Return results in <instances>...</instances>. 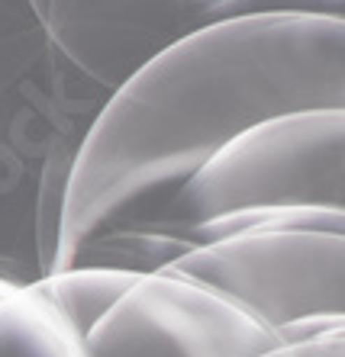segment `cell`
<instances>
[{
  "label": "cell",
  "mask_w": 345,
  "mask_h": 357,
  "mask_svg": "<svg viewBox=\"0 0 345 357\" xmlns=\"http://www.w3.org/2000/svg\"><path fill=\"white\" fill-rule=\"evenodd\" d=\"M345 109V20L203 26L107 97L78 145L52 274L103 235L152 232L219 149L265 119Z\"/></svg>",
  "instance_id": "cell-1"
},
{
  "label": "cell",
  "mask_w": 345,
  "mask_h": 357,
  "mask_svg": "<svg viewBox=\"0 0 345 357\" xmlns=\"http://www.w3.org/2000/svg\"><path fill=\"white\" fill-rule=\"evenodd\" d=\"M258 357H345V328L326 332L310 341H297V344H278Z\"/></svg>",
  "instance_id": "cell-9"
},
{
  "label": "cell",
  "mask_w": 345,
  "mask_h": 357,
  "mask_svg": "<svg viewBox=\"0 0 345 357\" xmlns=\"http://www.w3.org/2000/svg\"><path fill=\"white\" fill-rule=\"evenodd\" d=\"M36 277L26 271L23 264H13V261H3L0 258V299L7 296L10 290H17V287H26V283H33Z\"/></svg>",
  "instance_id": "cell-10"
},
{
  "label": "cell",
  "mask_w": 345,
  "mask_h": 357,
  "mask_svg": "<svg viewBox=\"0 0 345 357\" xmlns=\"http://www.w3.org/2000/svg\"><path fill=\"white\" fill-rule=\"evenodd\" d=\"M345 213V109H303L265 119L219 149L161 213L155 235L177 238L236 213Z\"/></svg>",
  "instance_id": "cell-3"
},
{
  "label": "cell",
  "mask_w": 345,
  "mask_h": 357,
  "mask_svg": "<svg viewBox=\"0 0 345 357\" xmlns=\"http://www.w3.org/2000/svg\"><path fill=\"white\" fill-rule=\"evenodd\" d=\"M187 0H45L49 45L87 87L110 97L187 36Z\"/></svg>",
  "instance_id": "cell-6"
},
{
  "label": "cell",
  "mask_w": 345,
  "mask_h": 357,
  "mask_svg": "<svg viewBox=\"0 0 345 357\" xmlns=\"http://www.w3.org/2000/svg\"><path fill=\"white\" fill-rule=\"evenodd\" d=\"M0 357H85V348L36 283H26L0 299Z\"/></svg>",
  "instance_id": "cell-7"
},
{
  "label": "cell",
  "mask_w": 345,
  "mask_h": 357,
  "mask_svg": "<svg viewBox=\"0 0 345 357\" xmlns=\"http://www.w3.org/2000/svg\"><path fill=\"white\" fill-rule=\"evenodd\" d=\"M161 271L223 296L281 344L345 328V213L303 209L197 245Z\"/></svg>",
  "instance_id": "cell-2"
},
{
  "label": "cell",
  "mask_w": 345,
  "mask_h": 357,
  "mask_svg": "<svg viewBox=\"0 0 345 357\" xmlns=\"http://www.w3.org/2000/svg\"><path fill=\"white\" fill-rule=\"evenodd\" d=\"M81 335L85 357H258L281 341L184 277L139 274Z\"/></svg>",
  "instance_id": "cell-5"
},
{
  "label": "cell",
  "mask_w": 345,
  "mask_h": 357,
  "mask_svg": "<svg viewBox=\"0 0 345 357\" xmlns=\"http://www.w3.org/2000/svg\"><path fill=\"white\" fill-rule=\"evenodd\" d=\"M255 17H332L345 20V0H187V29Z\"/></svg>",
  "instance_id": "cell-8"
},
{
  "label": "cell",
  "mask_w": 345,
  "mask_h": 357,
  "mask_svg": "<svg viewBox=\"0 0 345 357\" xmlns=\"http://www.w3.org/2000/svg\"><path fill=\"white\" fill-rule=\"evenodd\" d=\"M107 97L55 55L26 0H0V203L29 187L39 203L45 167L75 165Z\"/></svg>",
  "instance_id": "cell-4"
}]
</instances>
